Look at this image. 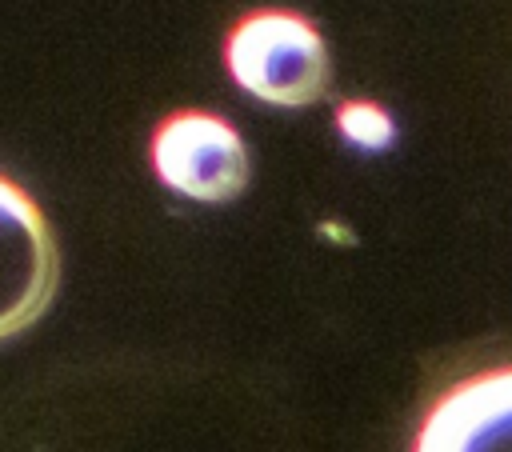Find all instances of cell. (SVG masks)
<instances>
[{
  "label": "cell",
  "instance_id": "6da1fadb",
  "mask_svg": "<svg viewBox=\"0 0 512 452\" xmlns=\"http://www.w3.org/2000/svg\"><path fill=\"white\" fill-rule=\"evenodd\" d=\"M224 60L240 88L284 108L320 100L332 76V60L316 24L284 8L244 12L224 40Z\"/></svg>",
  "mask_w": 512,
  "mask_h": 452
},
{
  "label": "cell",
  "instance_id": "7a4b0ae2",
  "mask_svg": "<svg viewBox=\"0 0 512 452\" xmlns=\"http://www.w3.org/2000/svg\"><path fill=\"white\" fill-rule=\"evenodd\" d=\"M156 176L192 200H232L248 184V152L240 132L200 108H180L152 132Z\"/></svg>",
  "mask_w": 512,
  "mask_h": 452
},
{
  "label": "cell",
  "instance_id": "3957f363",
  "mask_svg": "<svg viewBox=\"0 0 512 452\" xmlns=\"http://www.w3.org/2000/svg\"><path fill=\"white\" fill-rule=\"evenodd\" d=\"M56 240L40 204L0 172V340L24 332L56 292Z\"/></svg>",
  "mask_w": 512,
  "mask_h": 452
},
{
  "label": "cell",
  "instance_id": "277c9868",
  "mask_svg": "<svg viewBox=\"0 0 512 452\" xmlns=\"http://www.w3.org/2000/svg\"><path fill=\"white\" fill-rule=\"evenodd\" d=\"M412 452H512V360L440 388L416 424Z\"/></svg>",
  "mask_w": 512,
  "mask_h": 452
},
{
  "label": "cell",
  "instance_id": "5b68a950",
  "mask_svg": "<svg viewBox=\"0 0 512 452\" xmlns=\"http://www.w3.org/2000/svg\"><path fill=\"white\" fill-rule=\"evenodd\" d=\"M336 120H340V132L348 140L364 144V148H384L392 140V120L372 100H348V104H340V116Z\"/></svg>",
  "mask_w": 512,
  "mask_h": 452
}]
</instances>
